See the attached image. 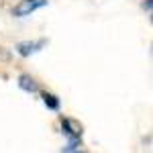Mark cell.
Masks as SVG:
<instances>
[{"label":"cell","instance_id":"obj_1","mask_svg":"<svg viewBox=\"0 0 153 153\" xmlns=\"http://www.w3.org/2000/svg\"><path fill=\"white\" fill-rule=\"evenodd\" d=\"M49 0H19L14 6H12V16L14 19H25L29 14H33L35 10L47 6Z\"/></svg>","mask_w":153,"mask_h":153},{"label":"cell","instance_id":"obj_2","mask_svg":"<svg viewBox=\"0 0 153 153\" xmlns=\"http://www.w3.org/2000/svg\"><path fill=\"white\" fill-rule=\"evenodd\" d=\"M59 125H61V133H63L70 141H82V135H84L82 123H78L76 118H70V117H63V114H61Z\"/></svg>","mask_w":153,"mask_h":153},{"label":"cell","instance_id":"obj_3","mask_svg":"<svg viewBox=\"0 0 153 153\" xmlns=\"http://www.w3.org/2000/svg\"><path fill=\"white\" fill-rule=\"evenodd\" d=\"M47 45V39H37V41H21V43H16L14 45V51L21 55V57H31V55H35L39 53L41 49Z\"/></svg>","mask_w":153,"mask_h":153},{"label":"cell","instance_id":"obj_4","mask_svg":"<svg viewBox=\"0 0 153 153\" xmlns=\"http://www.w3.org/2000/svg\"><path fill=\"white\" fill-rule=\"evenodd\" d=\"M19 88L27 92V94H37V92H41V88H39V82H37L33 76H29V74H21L19 76Z\"/></svg>","mask_w":153,"mask_h":153},{"label":"cell","instance_id":"obj_5","mask_svg":"<svg viewBox=\"0 0 153 153\" xmlns=\"http://www.w3.org/2000/svg\"><path fill=\"white\" fill-rule=\"evenodd\" d=\"M39 94H41L43 104L47 106L49 110H55V112H57L59 108H61V100H59V98L53 94V92H39Z\"/></svg>","mask_w":153,"mask_h":153},{"label":"cell","instance_id":"obj_6","mask_svg":"<svg viewBox=\"0 0 153 153\" xmlns=\"http://www.w3.org/2000/svg\"><path fill=\"white\" fill-rule=\"evenodd\" d=\"M141 6H143V10H147V12H149V14H151V6H153V0H145V2H143Z\"/></svg>","mask_w":153,"mask_h":153},{"label":"cell","instance_id":"obj_7","mask_svg":"<svg viewBox=\"0 0 153 153\" xmlns=\"http://www.w3.org/2000/svg\"><path fill=\"white\" fill-rule=\"evenodd\" d=\"M74 153H84V151H80V149H78V151H74Z\"/></svg>","mask_w":153,"mask_h":153}]
</instances>
